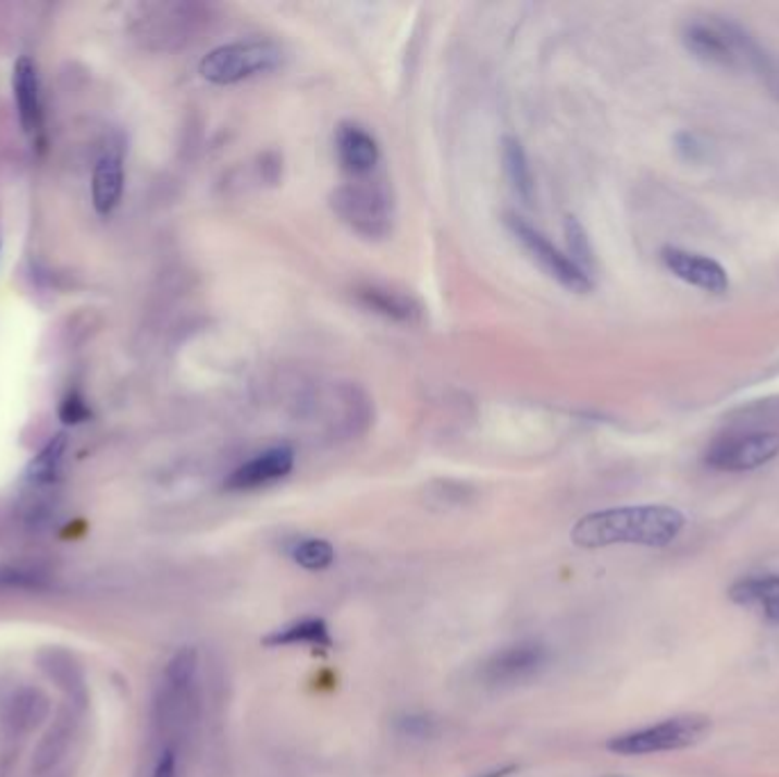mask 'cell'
<instances>
[{"label": "cell", "mask_w": 779, "mask_h": 777, "mask_svg": "<svg viewBox=\"0 0 779 777\" xmlns=\"http://www.w3.org/2000/svg\"><path fill=\"white\" fill-rule=\"evenodd\" d=\"M684 514L672 506H618L583 516L572 527L570 539L583 550H599L611 545L666 547L684 531Z\"/></svg>", "instance_id": "obj_1"}, {"label": "cell", "mask_w": 779, "mask_h": 777, "mask_svg": "<svg viewBox=\"0 0 779 777\" xmlns=\"http://www.w3.org/2000/svg\"><path fill=\"white\" fill-rule=\"evenodd\" d=\"M681 41H684L687 51L704 64L732 71H750L754 55L762 48V44H757V39L737 21L720 16L691 18L681 30Z\"/></svg>", "instance_id": "obj_2"}, {"label": "cell", "mask_w": 779, "mask_h": 777, "mask_svg": "<svg viewBox=\"0 0 779 777\" xmlns=\"http://www.w3.org/2000/svg\"><path fill=\"white\" fill-rule=\"evenodd\" d=\"M285 62L283 48L274 41H233L210 51L201 64V76L212 85H235L272 74Z\"/></svg>", "instance_id": "obj_3"}, {"label": "cell", "mask_w": 779, "mask_h": 777, "mask_svg": "<svg viewBox=\"0 0 779 777\" xmlns=\"http://www.w3.org/2000/svg\"><path fill=\"white\" fill-rule=\"evenodd\" d=\"M331 208L351 231L362 237L381 239L393 231L395 206L383 185L356 181L331 194Z\"/></svg>", "instance_id": "obj_4"}, {"label": "cell", "mask_w": 779, "mask_h": 777, "mask_svg": "<svg viewBox=\"0 0 779 777\" xmlns=\"http://www.w3.org/2000/svg\"><path fill=\"white\" fill-rule=\"evenodd\" d=\"M712 735V718L700 714H687L666 718L656 725L643 727V730L627 732L614 737L606 743V748L625 757H639L652 755V752H670V750H684L702 743Z\"/></svg>", "instance_id": "obj_5"}, {"label": "cell", "mask_w": 779, "mask_h": 777, "mask_svg": "<svg viewBox=\"0 0 779 777\" xmlns=\"http://www.w3.org/2000/svg\"><path fill=\"white\" fill-rule=\"evenodd\" d=\"M777 454V431H734L720 435L704 454V460L718 472H750L770 464Z\"/></svg>", "instance_id": "obj_6"}, {"label": "cell", "mask_w": 779, "mask_h": 777, "mask_svg": "<svg viewBox=\"0 0 779 777\" xmlns=\"http://www.w3.org/2000/svg\"><path fill=\"white\" fill-rule=\"evenodd\" d=\"M506 226L510 233H514V237L520 242V245L531 254V258L539 262L558 285H564L566 289H570V293H577V295L591 293L593 279L583 272L581 267H577L568 254L554 247L543 233H539L531 224H527L522 217L506 214Z\"/></svg>", "instance_id": "obj_7"}, {"label": "cell", "mask_w": 779, "mask_h": 777, "mask_svg": "<svg viewBox=\"0 0 779 777\" xmlns=\"http://www.w3.org/2000/svg\"><path fill=\"white\" fill-rule=\"evenodd\" d=\"M661 260L675 279L684 281L687 285H693L697 289H704V293L725 295L729 289L727 270L718 260L709 256L679 249V247H666L661 251Z\"/></svg>", "instance_id": "obj_8"}, {"label": "cell", "mask_w": 779, "mask_h": 777, "mask_svg": "<svg viewBox=\"0 0 779 777\" xmlns=\"http://www.w3.org/2000/svg\"><path fill=\"white\" fill-rule=\"evenodd\" d=\"M547 664V650L539 643H518L495 652L483 664L481 677L489 684H516L533 677Z\"/></svg>", "instance_id": "obj_9"}, {"label": "cell", "mask_w": 779, "mask_h": 777, "mask_svg": "<svg viewBox=\"0 0 779 777\" xmlns=\"http://www.w3.org/2000/svg\"><path fill=\"white\" fill-rule=\"evenodd\" d=\"M295 468V452L287 445H279L267 449L258 456H254L247 464H242L237 470L231 472L226 479L228 491H254L260 485L274 483L283 477H287Z\"/></svg>", "instance_id": "obj_10"}, {"label": "cell", "mask_w": 779, "mask_h": 777, "mask_svg": "<svg viewBox=\"0 0 779 777\" xmlns=\"http://www.w3.org/2000/svg\"><path fill=\"white\" fill-rule=\"evenodd\" d=\"M335 151L345 172L356 178L370 176L381 158L376 139L356 124H343L337 128Z\"/></svg>", "instance_id": "obj_11"}, {"label": "cell", "mask_w": 779, "mask_h": 777, "mask_svg": "<svg viewBox=\"0 0 779 777\" xmlns=\"http://www.w3.org/2000/svg\"><path fill=\"white\" fill-rule=\"evenodd\" d=\"M14 101L18 110L21 126L26 133H37L41 128V101H39V76L37 66L30 58H21L14 64Z\"/></svg>", "instance_id": "obj_12"}, {"label": "cell", "mask_w": 779, "mask_h": 777, "mask_svg": "<svg viewBox=\"0 0 779 777\" xmlns=\"http://www.w3.org/2000/svg\"><path fill=\"white\" fill-rule=\"evenodd\" d=\"M124 194V158L121 151L106 153L94 169L91 201L99 214H110Z\"/></svg>", "instance_id": "obj_13"}, {"label": "cell", "mask_w": 779, "mask_h": 777, "mask_svg": "<svg viewBox=\"0 0 779 777\" xmlns=\"http://www.w3.org/2000/svg\"><path fill=\"white\" fill-rule=\"evenodd\" d=\"M729 600L741 606H757L770 625H779V577H745L729 589Z\"/></svg>", "instance_id": "obj_14"}, {"label": "cell", "mask_w": 779, "mask_h": 777, "mask_svg": "<svg viewBox=\"0 0 779 777\" xmlns=\"http://www.w3.org/2000/svg\"><path fill=\"white\" fill-rule=\"evenodd\" d=\"M356 297L372 308L374 312L383 314V318H389V320H397V322H418L420 314H422V308L420 304L404 295V293H397V289H389V287H381V285H362L358 287Z\"/></svg>", "instance_id": "obj_15"}, {"label": "cell", "mask_w": 779, "mask_h": 777, "mask_svg": "<svg viewBox=\"0 0 779 777\" xmlns=\"http://www.w3.org/2000/svg\"><path fill=\"white\" fill-rule=\"evenodd\" d=\"M502 162H504V172H506L510 187H514V192L522 201H531L535 183H533V172H531L527 151L520 144V139L510 137V135H506L502 139Z\"/></svg>", "instance_id": "obj_16"}, {"label": "cell", "mask_w": 779, "mask_h": 777, "mask_svg": "<svg viewBox=\"0 0 779 777\" xmlns=\"http://www.w3.org/2000/svg\"><path fill=\"white\" fill-rule=\"evenodd\" d=\"M264 645H312V648H331V634L329 627L322 618H306L295 625H287L283 629H276L274 634L262 639Z\"/></svg>", "instance_id": "obj_17"}, {"label": "cell", "mask_w": 779, "mask_h": 777, "mask_svg": "<svg viewBox=\"0 0 779 777\" xmlns=\"http://www.w3.org/2000/svg\"><path fill=\"white\" fill-rule=\"evenodd\" d=\"M64 452H66V439L60 433L53 441H48L46 447L30 460V466L26 470L28 483H33V485L53 483L60 474Z\"/></svg>", "instance_id": "obj_18"}, {"label": "cell", "mask_w": 779, "mask_h": 777, "mask_svg": "<svg viewBox=\"0 0 779 777\" xmlns=\"http://www.w3.org/2000/svg\"><path fill=\"white\" fill-rule=\"evenodd\" d=\"M292 558L306 570H326L335 562V550L329 541L306 539L292 550Z\"/></svg>", "instance_id": "obj_19"}, {"label": "cell", "mask_w": 779, "mask_h": 777, "mask_svg": "<svg viewBox=\"0 0 779 777\" xmlns=\"http://www.w3.org/2000/svg\"><path fill=\"white\" fill-rule=\"evenodd\" d=\"M566 237H568V247H570V260L591 276L593 267H595V256L591 249L589 233L579 224L577 217H568L566 220Z\"/></svg>", "instance_id": "obj_20"}, {"label": "cell", "mask_w": 779, "mask_h": 777, "mask_svg": "<svg viewBox=\"0 0 779 777\" xmlns=\"http://www.w3.org/2000/svg\"><path fill=\"white\" fill-rule=\"evenodd\" d=\"M772 422H779V399H762L741 408V416L734 424L739 431H772L768 429Z\"/></svg>", "instance_id": "obj_21"}, {"label": "cell", "mask_w": 779, "mask_h": 777, "mask_svg": "<svg viewBox=\"0 0 779 777\" xmlns=\"http://www.w3.org/2000/svg\"><path fill=\"white\" fill-rule=\"evenodd\" d=\"M750 71L762 81L766 91L779 103V58L762 46L759 53L754 55Z\"/></svg>", "instance_id": "obj_22"}, {"label": "cell", "mask_w": 779, "mask_h": 777, "mask_svg": "<svg viewBox=\"0 0 779 777\" xmlns=\"http://www.w3.org/2000/svg\"><path fill=\"white\" fill-rule=\"evenodd\" d=\"M91 418V410L87 402L78 393H69L60 404V420L64 424H81Z\"/></svg>", "instance_id": "obj_23"}, {"label": "cell", "mask_w": 779, "mask_h": 777, "mask_svg": "<svg viewBox=\"0 0 779 777\" xmlns=\"http://www.w3.org/2000/svg\"><path fill=\"white\" fill-rule=\"evenodd\" d=\"M178 770V762H176V752L174 748H166L160 752V757L156 762L153 775L151 777H176Z\"/></svg>", "instance_id": "obj_24"}, {"label": "cell", "mask_w": 779, "mask_h": 777, "mask_svg": "<svg viewBox=\"0 0 779 777\" xmlns=\"http://www.w3.org/2000/svg\"><path fill=\"white\" fill-rule=\"evenodd\" d=\"M677 149H679V153H684L687 160H697L702 156V151H704L697 144L695 135H691V133H684V135L677 137Z\"/></svg>", "instance_id": "obj_25"}, {"label": "cell", "mask_w": 779, "mask_h": 777, "mask_svg": "<svg viewBox=\"0 0 779 777\" xmlns=\"http://www.w3.org/2000/svg\"><path fill=\"white\" fill-rule=\"evenodd\" d=\"M399 725L408 737H429L431 732V720L426 718H406Z\"/></svg>", "instance_id": "obj_26"}, {"label": "cell", "mask_w": 779, "mask_h": 777, "mask_svg": "<svg viewBox=\"0 0 779 777\" xmlns=\"http://www.w3.org/2000/svg\"><path fill=\"white\" fill-rule=\"evenodd\" d=\"M514 770H516V766H506V768H499V770H493V773H485L481 777H506L508 773H514Z\"/></svg>", "instance_id": "obj_27"}]
</instances>
